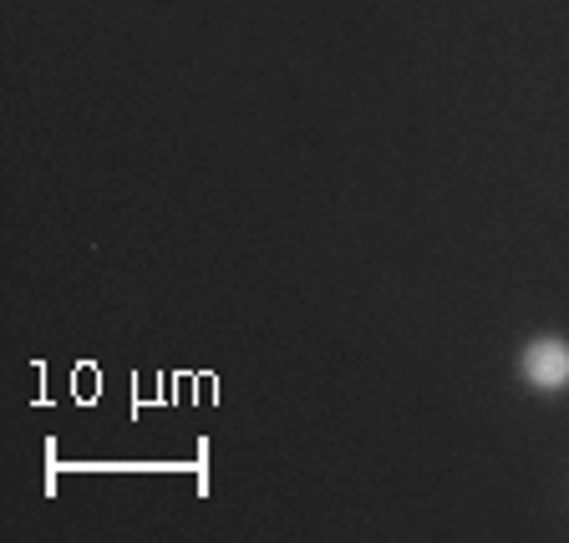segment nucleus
Segmentation results:
<instances>
[{
  "instance_id": "1",
  "label": "nucleus",
  "mask_w": 569,
  "mask_h": 543,
  "mask_svg": "<svg viewBox=\"0 0 569 543\" xmlns=\"http://www.w3.org/2000/svg\"><path fill=\"white\" fill-rule=\"evenodd\" d=\"M519 376L533 391H565L569 386V341H559V335L529 341L519 355Z\"/></svg>"
}]
</instances>
